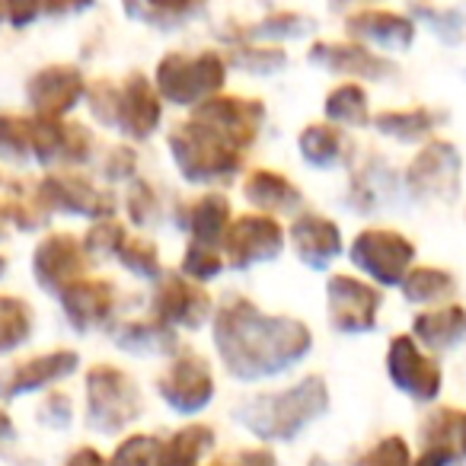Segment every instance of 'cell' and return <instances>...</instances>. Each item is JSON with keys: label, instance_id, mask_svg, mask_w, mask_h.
Wrapping results in <instances>:
<instances>
[{"label": "cell", "instance_id": "obj_1", "mask_svg": "<svg viewBox=\"0 0 466 466\" xmlns=\"http://www.w3.org/2000/svg\"><path fill=\"white\" fill-rule=\"evenodd\" d=\"M211 339L224 368L247 383L294 368L313 349V332L300 319L266 313L247 298L218 307Z\"/></svg>", "mask_w": 466, "mask_h": 466}, {"label": "cell", "instance_id": "obj_2", "mask_svg": "<svg viewBox=\"0 0 466 466\" xmlns=\"http://www.w3.org/2000/svg\"><path fill=\"white\" fill-rule=\"evenodd\" d=\"M329 409V393L319 377H304L294 383L291 390H279V393H266L249 400L240 409V421L253 428L259 438L281 441L294 438L307 421L319 419Z\"/></svg>", "mask_w": 466, "mask_h": 466}, {"label": "cell", "instance_id": "obj_3", "mask_svg": "<svg viewBox=\"0 0 466 466\" xmlns=\"http://www.w3.org/2000/svg\"><path fill=\"white\" fill-rule=\"evenodd\" d=\"M169 157L186 182L211 186V182H230L240 173L247 154L220 141L198 118H186L169 131Z\"/></svg>", "mask_w": 466, "mask_h": 466}, {"label": "cell", "instance_id": "obj_4", "mask_svg": "<svg viewBox=\"0 0 466 466\" xmlns=\"http://www.w3.org/2000/svg\"><path fill=\"white\" fill-rule=\"evenodd\" d=\"M227 84V61L214 48L205 52H169L160 58L154 71V86L160 99L182 109H195L205 99L218 96Z\"/></svg>", "mask_w": 466, "mask_h": 466}, {"label": "cell", "instance_id": "obj_5", "mask_svg": "<svg viewBox=\"0 0 466 466\" xmlns=\"http://www.w3.org/2000/svg\"><path fill=\"white\" fill-rule=\"evenodd\" d=\"M351 266L368 275L374 285L400 288L402 279L412 272L415 243L390 227H364L349 247Z\"/></svg>", "mask_w": 466, "mask_h": 466}, {"label": "cell", "instance_id": "obj_6", "mask_svg": "<svg viewBox=\"0 0 466 466\" xmlns=\"http://www.w3.org/2000/svg\"><path fill=\"white\" fill-rule=\"evenodd\" d=\"M141 415L137 383L112 364H96L86 370V419L99 431H118Z\"/></svg>", "mask_w": 466, "mask_h": 466}, {"label": "cell", "instance_id": "obj_7", "mask_svg": "<svg viewBox=\"0 0 466 466\" xmlns=\"http://www.w3.org/2000/svg\"><path fill=\"white\" fill-rule=\"evenodd\" d=\"M402 186L415 201H441L451 205L457 201L463 186V160L451 141H428L419 154L409 160Z\"/></svg>", "mask_w": 466, "mask_h": 466}, {"label": "cell", "instance_id": "obj_8", "mask_svg": "<svg viewBox=\"0 0 466 466\" xmlns=\"http://www.w3.org/2000/svg\"><path fill=\"white\" fill-rule=\"evenodd\" d=\"M224 262L237 272H247L285 253V227L272 214H243L233 218L224 237Z\"/></svg>", "mask_w": 466, "mask_h": 466}, {"label": "cell", "instance_id": "obj_9", "mask_svg": "<svg viewBox=\"0 0 466 466\" xmlns=\"http://www.w3.org/2000/svg\"><path fill=\"white\" fill-rule=\"evenodd\" d=\"M192 118H198L205 128H211L220 141L247 154L256 144V137H259L262 122H266V106L249 96H220L218 93V96L195 106Z\"/></svg>", "mask_w": 466, "mask_h": 466}, {"label": "cell", "instance_id": "obj_10", "mask_svg": "<svg viewBox=\"0 0 466 466\" xmlns=\"http://www.w3.org/2000/svg\"><path fill=\"white\" fill-rule=\"evenodd\" d=\"M35 205L46 214H67V218H112V195L96 182L77 173H48L35 188Z\"/></svg>", "mask_w": 466, "mask_h": 466}, {"label": "cell", "instance_id": "obj_11", "mask_svg": "<svg viewBox=\"0 0 466 466\" xmlns=\"http://www.w3.org/2000/svg\"><path fill=\"white\" fill-rule=\"evenodd\" d=\"M214 310L211 294L186 275H160L150 298V317L169 329H201Z\"/></svg>", "mask_w": 466, "mask_h": 466}, {"label": "cell", "instance_id": "obj_12", "mask_svg": "<svg viewBox=\"0 0 466 466\" xmlns=\"http://www.w3.org/2000/svg\"><path fill=\"white\" fill-rule=\"evenodd\" d=\"M383 294L370 281H361L355 275H329L326 281V310L336 332L355 336V332H370L377 326Z\"/></svg>", "mask_w": 466, "mask_h": 466}, {"label": "cell", "instance_id": "obj_13", "mask_svg": "<svg viewBox=\"0 0 466 466\" xmlns=\"http://www.w3.org/2000/svg\"><path fill=\"white\" fill-rule=\"evenodd\" d=\"M29 137H33V160L42 167H84L96 150L93 131L65 118H29Z\"/></svg>", "mask_w": 466, "mask_h": 466}, {"label": "cell", "instance_id": "obj_14", "mask_svg": "<svg viewBox=\"0 0 466 466\" xmlns=\"http://www.w3.org/2000/svg\"><path fill=\"white\" fill-rule=\"evenodd\" d=\"M157 393L163 396L169 409L182 415L201 412L214 400V377L211 368L195 351H176L173 364L157 380Z\"/></svg>", "mask_w": 466, "mask_h": 466}, {"label": "cell", "instance_id": "obj_15", "mask_svg": "<svg viewBox=\"0 0 466 466\" xmlns=\"http://www.w3.org/2000/svg\"><path fill=\"white\" fill-rule=\"evenodd\" d=\"M86 249L84 240L74 233H48L33 253V275L35 285L46 294H61L67 285L86 279Z\"/></svg>", "mask_w": 466, "mask_h": 466}, {"label": "cell", "instance_id": "obj_16", "mask_svg": "<svg viewBox=\"0 0 466 466\" xmlns=\"http://www.w3.org/2000/svg\"><path fill=\"white\" fill-rule=\"evenodd\" d=\"M86 96L84 71L74 65H48L26 84V103L39 118H65Z\"/></svg>", "mask_w": 466, "mask_h": 466}, {"label": "cell", "instance_id": "obj_17", "mask_svg": "<svg viewBox=\"0 0 466 466\" xmlns=\"http://www.w3.org/2000/svg\"><path fill=\"white\" fill-rule=\"evenodd\" d=\"M387 374L406 396L431 402L441 393V368L412 336H396L387 349Z\"/></svg>", "mask_w": 466, "mask_h": 466}, {"label": "cell", "instance_id": "obj_18", "mask_svg": "<svg viewBox=\"0 0 466 466\" xmlns=\"http://www.w3.org/2000/svg\"><path fill=\"white\" fill-rule=\"evenodd\" d=\"M61 310H65L67 323L77 332H93L99 326L112 323V313H116L118 291L112 281L106 279H80L74 285H67L58 294Z\"/></svg>", "mask_w": 466, "mask_h": 466}, {"label": "cell", "instance_id": "obj_19", "mask_svg": "<svg viewBox=\"0 0 466 466\" xmlns=\"http://www.w3.org/2000/svg\"><path fill=\"white\" fill-rule=\"evenodd\" d=\"M307 61L329 74H342V77L355 80H383L396 71L393 61H387V55H377L374 48L361 46V42H317L307 52Z\"/></svg>", "mask_w": 466, "mask_h": 466}, {"label": "cell", "instance_id": "obj_20", "mask_svg": "<svg viewBox=\"0 0 466 466\" xmlns=\"http://www.w3.org/2000/svg\"><path fill=\"white\" fill-rule=\"evenodd\" d=\"M288 240L291 249L307 268H329L332 262L342 256V230H339L336 220H329L326 214L304 211L291 220V230H288Z\"/></svg>", "mask_w": 466, "mask_h": 466}, {"label": "cell", "instance_id": "obj_21", "mask_svg": "<svg viewBox=\"0 0 466 466\" xmlns=\"http://www.w3.org/2000/svg\"><path fill=\"white\" fill-rule=\"evenodd\" d=\"M163 118V99L157 93L154 80L144 74H131L122 86H118V122L116 131H122L131 141H147Z\"/></svg>", "mask_w": 466, "mask_h": 466}, {"label": "cell", "instance_id": "obj_22", "mask_svg": "<svg viewBox=\"0 0 466 466\" xmlns=\"http://www.w3.org/2000/svg\"><path fill=\"white\" fill-rule=\"evenodd\" d=\"M345 33L361 46H374L380 52H409L415 42V23L393 10H358L345 23Z\"/></svg>", "mask_w": 466, "mask_h": 466}, {"label": "cell", "instance_id": "obj_23", "mask_svg": "<svg viewBox=\"0 0 466 466\" xmlns=\"http://www.w3.org/2000/svg\"><path fill=\"white\" fill-rule=\"evenodd\" d=\"M80 358L74 351H46L39 358H29V361L16 364L14 374L0 383V393L4 396H20V393H35V390L48 387V383H58L65 377H71L77 370Z\"/></svg>", "mask_w": 466, "mask_h": 466}, {"label": "cell", "instance_id": "obj_24", "mask_svg": "<svg viewBox=\"0 0 466 466\" xmlns=\"http://www.w3.org/2000/svg\"><path fill=\"white\" fill-rule=\"evenodd\" d=\"M298 150L307 167L313 169H339L349 167L355 157V141L342 128L329 122H313L298 135Z\"/></svg>", "mask_w": 466, "mask_h": 466}, {"label": "cell", "instance_id": "obj_25", "mask_svg": "<svg viewBox=\"0 0 466 466\" xmlns=\"http://www.w3.org/2000/svg\"><path fill=\"white\" fill-rule=\"evenodd\" d=\"M243 198L262 214H294L304 205V192L294 186L288 176L275 173V169H253L243 179Z\"/></svg>", "mask_w": 466, "mask_h": 466}, {"label": "cell", "instance_id": "obj_26", "mask_svg": "<svg viewBox=\"0 0 466 466\" xmlns=\"http://www.w3.org/2000/svg\"><path fill=\"white\" fill-rule=\"evenodd\" d=\"M233 220V211H230V201L218 192H208L201 198H195L192 205L182 211V220L179 224L188 230L192 243H205V247H214L218 249L227 237V227ZM179 227V230H182Z\"/></svg>", "mask_w": 466, "mask_h": 466}, {"label": "cell", "instance_id": "obj_27", "mask_svg": "<svg viewBox=\"0 0 466 466\" xmlns=\"http://www.w3.org/2000/svg\"><path fill=\"white\" fill-rule=\"evenodd\" d=\"M466 336V310L463 304H444L415 317L412 339L431 351H447Z\"/></svg>", "mask_w": 466, "mask_h": 466}, {"label": "cell", "instance_id": "obj_28", "mask_svg": "<svg viewBox=\"0 0 466 466\" xmlns=\"http://www.w3.org/2000/svg\"><path fill=\"white\" fill-rule=\"evenodd\" d=\"M118 349L131 351V355H167L176 351V329L150 319H135V323H122L112 329Z\"/></svg>", "mask_w": 466, "mask_h": 466}, {"label": "cell", "instance_id": "obj_29", "mask_svg": "<svg viewBox=\"0 0 466 466\" xmlns=\"http://www.w3.org/2000/svg\"><path fill=\"white\" fill-rule=\"evenodd\" d=\"M438 112L428 106H412V109H390L374 118V128L383 137H393L400 144H419L438 128Z\"/></svg>", "mask_w": 466, "mask_h": 466}, {"label": "cell", "instance_id": "obj_30", "mask_svg": "<svg viewBox=\"0 0 466 466\" xmlns=\"http://www.w3.org/2000/svg\"><path fill=\"white\" fill-rule=\"evenodd\" d=\"M323 112H326V122L336 125V128H364V125H370L368 90L361 84H355V80L332 86L326 93Z\"/></svg>", "mask_w": 466, "mask_h": 466}, {"label": "cell", "instance_id": "obj_31", "mask_svg": "<svg viewBox=\"0 0 466 466\" xmlns=\"http://www.w3.org/2000/svg\"><path fill=\"white\" fill-rule=\"evenodd\" d=\"M400 291L409 304L431 307V304H444V300H451L453 291H457V281H453V275L447 272V268L419 266L402 279Z\"/></svg>", "mask_w": 466, "mask_h": 466}, {"label": "cell", "instance_id": "obj_32", "mask_svg": "<svg viewBox=\"0 0 466 466\" xmlns=\"http://www.w3.org/2000/svg\"><path fill=\"white\" fill-rule=\"evenodd\" d=\"M125 14L131 20L144 23V26H186V20H192L201 10V0H122Z\"/></svg>", "mask_w": 466, "mask_h": 466}, {"label": "cell", "instance_id": "obj_33", "mask_svg": "<svg viewBox=\"0 0 466 466\" xmlns=\"http://www.w3.org/2000/svg\"><path fill=\"white\" fill-rule=\"evenodd\" d=\"M214 431L205 425H188L176 431L167 444L160 447V460L157 466H198L201 457L211 451Z\"/></svg>", "mask_w": 466, "mask_h": 466}, {"label": "cell", "instance_id": "obj_34", "mask_svg": "<svg viewBox=\"0 0 466 466\" xmlns=\"http://www.w3.org/2000/svg\"><path fill=\"white\" fill-rule=\"evenodd\" d=\"M33 336V307L20 298H0V355L23 349Z\"/></svg>", "mask_w": 466, "mask_h": 466}, {"label": "cell", "instance_id": "obj_35", "mask_svg": "<svg viewBox=\"0 0 466 466\" xmlns=\"http://www.w3.org/2000/svg\"><path fill=\"white\" fill-rule=\"evenodd\" d=\"M390 167H383L380 157H370L368 167L361 169V173H355V179H351V208L355 211H377V208L383 205V198L390 195Z\"/></svg>", "mask_w": 466, "mask_h": 466}, {"label": "cell", "instance_id": "obj_36", "mask_svg": "<svg viewBox=\"0 0 466 466\" xmlns=\"http://www.w3.org/2000/svg\"><path fill=\"white\" fill-rule=\"evenodd\" d=\"M116 259L122 262L125 272H131L141 281H157L163 275L160 247H157L154 240H147V237H128V240L122 243V249H118Z\"/></svg>", "mask_w": 466, "mask_h": 466}, {"label": "cell", "instance_id": "obj_37", "mask_svg": "<svg viewBox=\"0 0 466 466\" xmlns=\"http://www.w3.org/2000/svg\"><path fill=\"white\" fill-rule=\"evenodd\" d=\"M313 33V20L304 14H294V10H281V14L266 16L262 23H256L249 29V39H272V42H298L307 39Z\"/></svg>", "mask_w": 466, "mask_h": 466}, {"label": "cell", "instance_id": "obj_38", "mask_svg": "<svg viewBox=\"0 0 466 466\" xmlns=\"http://www.w3.org/2000/svg\"><path fill=\"white\" fill-rule=\"evenodd\" d=\"M230 65L240 67L247 74H256V77H272L281 67L288 65V52L285 48H266V46H233L230 52Z\"/></svg>", "mask_w": 466, "mask_h": 466}, {"label": "cell", "instance_id": "obj_39", "mask_svg": "<svg viewBox=\"0 0 466 466\" xmlns=\"http://www.w3.org/2000/svg\"><path fill=\"white\" fill-rule=\"evenodd\" d=\"M0 160H7V163H29L33 160L29 118L0 116Z\"/></svg>", "mask_w": 466, "mask_h": 466}, {"label": "cell", "instance_id": "obj_40", "mask_svg": "<svg viewBox=\"0 0 466 466\" xmlns=\"http://www.w3.org/2000/svg\"><path fill=\"white\" fill-rule=\"evenodd\" d=\"M182 275L186 279H192L195 285H208V281H214L220 272L227 268L224 256L218 253L214 247H205V243H192L188 240L186 247V256H182Z\"/></svg>", "mask_w": 466, "mask_h": 466}, {"label": "cell", "instance_id": "obj_41", "mask_svg": "<svg viewBox=\"0 0 466 466\" xmlns=\"http://www.w3.org/2000/svg\"><path fill=\"white\" fill-rule=\"evenodd\" d=\"M125 240H128L125 227L116 218H103V220H93V227L86 230L84 249L90 259H109V256H118Z\"/></svg>", "mask_w": 466, "mask_h": 466}, {"label": "cell", "instance_id": "obj_42", "mask_svg": "<svg viewBox=\"0 0 466 466\" xmlns=\"http://www.w3.org/2000/svg\"><path fill=\"white\" fill-rule=\"evenodd\" d=\"M160 441L147 438V434H135V438L122 441L118 451L112 453L109 466H157L160 460Z\"/></svg>", "mask_w": 466, "mask_h": 466}, {"label": "cell", "instance_id": "obj_43", "mask_svg": "<svg viewBox=\"0 0 466 466\" xmlns=\"http://www.w3.org/2000/svg\"><path fill=\"white\" fill-rule=\"evenodd\" d=\"M86 109L93 112L99 125L106 128H116L118 122V84L112 80H96L93 86H86Z\"/></svg>", "mask_w": 466, "mask_h": 466}, {"label": "cell", "instance_id": "obj_44", "mask_svg": "<svg viewBox=\"0 0 466 466\" xmlns=\"http://www.w3.org/2000/svg\"><path fill=\"white\" fill-rule=\"evenodd\" d=\"M125 208H128L131 224H137V227H147L150 220L160 214V205H157V192L144 179H131L128 201H125Z\"/></svg>", "mask_w": 466, "mask_h": 466}, {"label": "cell", "instance_id": "obj_45", "mask_svg": "<svg viewBox=\"0 0 466 466\" xmlns=\"http://www.w3.org/2000/svg\"><path fill=\"white\" fill-rule=\"evenodd\" d=\"M358 466H412V453L402 438H383L358 460Z\"/></svg>", "mask_w": 466, "mask_h": 466}, {"label": "cell", "instance_id": "obj_46", "mask_svg": "<svg viewBox=\"0 0 466 466\" xmlns=\"http://www.w3.org/2000/svg\"><path fill=\"white\" fill-rule=\"evenodd\" d=\"M135 167H137V154L131 147H112L103 160V176L109 182L118 179H135Z\"/></svg>", "mask_w": 466, "mask_h": 466}, {"label": "cell", "instance_id": "obj_47", "mask_svg": "<svg viewBox=\"0 0 466 466\" xmlns=\"http://www.w3.org/2000/svg\"><path fill=\"white\" fill-rule=\"evenodd\" d=\"M419 16H425V20L431 23V29L444 42H457L460 35H463V16H460L457 10H438V14H434L431 7H421Z\"/></svg>", "mask_w": 466, "mask_h": 466}, {"label": "cell", "instance_id": "obj_48", "mask_svg": "<svg viewBox=\"0 0 466 466\" xmlns=\"http://www.w3.org/2000/svg\"><path fill=\"white\" fill-rule=\"evenodd\" d=\"M4 10H7L10 26L26 29L42 16V0H4Z\"/></svg>", "mask_w": 466, "mask_h": 466}, {"label": "cell", "instance_id": "obj_49", "mask_svg": "<svg viewBox=\"0 0 466 466\" xmlns=\"http://www.w3.org/2000/svg\"><path fill=\"white\" fill-rule=\"evenodd\" d=\"M99 0H42V16L48 20H67V16H77L84 10H90Z\"/></svg>", "mask_w": 466, "mask_h": 466}, {"label": "cell", "instance_id": "obj_50", "mask_svg": "<svg viewBox=\"0 0 466 466\" xmlns=\"http://www.w3.org/2000/svg\"><path fill=\"white\" fill-rule=\"evenodd\" d=\"M71 400H67L65 393H52L48 396L46 402H42V409H39V415L46 421H55L58 419V425H67V421H71Z\"/></svg>", "mask_w": 466, "mask_h": 466}, {"label": "cell", "instance_id": "obj_51", "mask_svg": "<svg viewBox=\"0 0 466 466\" xmlns=\"http://www.w3.org/2000/svg\"><path fill=\"white\" fill-rule=\"evenodd\" d=\"M214 466H275L272 451H240L237 457L218 460Z\"/></svg>", "mask_w": 466, "mask_h": 466}, {"label": "cell", "instance_id": "obj_52", "mask_svg": "<svg viewBox=\"0 0 466 466\" xmlns=\"http://www.w3.org/2000/svg\"><path fill=\"white\" fill-rule=\"evenodd\" d=\"M451 460H453V447L451 444H428L425 453H421L412 466H447Z\"/></svg>", "mask_w": 466, "mask_h": 466}, {"label": "cell", "instance_id": "obj_53", "mask_svg": "<svg viewBox=\"0 0 466 466\" xmlns=\"http://www.w3.org/2000/svg\"><path fill=\"white\" fill-rule=\"evenodd\" d=\"M65 466H106V460L99 457V453L93 451V447H84V451H77V453H74V457L67 460Z\"/></svg>", "mask_w": 466, "mask_h": 466}, {"label": "cell", "instance_id": "obj_54", "mask_svg": "<svg viewBox=\"0 0 466 466\" xmlns=\"http://www.w3.org/2000/svg\"><path fill=\"white\" fill-rule=\"evenodd\" d=\"M14 224V214H10V205L4 208L0 205V240H4V237H7V227Z\"/></svg>", "mask_w": 466, "mask_h": 466}, {"label": "cell", "instance_id": "obj_55", "mask_svg": "<svg viewBox=\"0 0 466 466\" xmlns=\"http://www.w3.org/2000/svg\"><path fill=\"white\" fill-rule=\"evenodd\" d=\"M4 438H14V421L0 412V441H4Z\"/></svg>", "mask_w": 466, "mask_h": 466}, {"label": "cell", "instance_id": "obj_56", "mask_svg": "<svg viewBox=\"0 0 466 466\" xmlns=\"http://www.w3.org/2000/svg\"><path fill=\"white\" fill-rule=\"evenodd\" d=\"M457 441H460V451L466 453V415H460L457 421Z\"/></svg>", "mask_w": 466, "mask_h": 466}, {"label": "cell", "instance_id": "obj_57", "mask_svg": "<svg viewBox=\"0 0 466 466\" xmlns=\"http://www.w3.org/2000/svg\"><path fill=\"white\" fill-rule=\"evenodd\" d=\"M4 272H7V259L0 256V279H4Z\"/></svg>", "mask_w": 466, "mask_h": 466}, {"label": "cell", "instance_id": "obj_58", "mask_svg": "<svg viewBox=\"0 0 466 466\" xmlns=\"http://www.w3.org/2000/svg\"><path fill=\"white\" fill-rule=\"evenodd\" d=\"M7 20V10H4V0H0V23Z\"/></svg>", "mask_w": 466, "mask_h": 466}, {"label": "cell", "instance_id": "obj_59", "mask_svg": "<svg viewBox=\"0 0 466 466\" xmlns=\"http://www.w3.org/2000/svg\"><path fill=\"white\" fill-rule=\"evenodd\" d=\"M0 182H4V179H0Z\"/></svg>", "mask_w": 466, "mask_h": 466}]
</instances>
